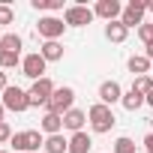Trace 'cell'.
Masks as SVG:
<instances>
[{"label": "cell", "mask_w": 153, "mask_h": 153, "mask_svg": "<svg viewBox=\"0 0 153 153\" xmlns=\"http://www.w3.org/2000/svg\"><path fill=\"white\" fill-rule=\"evenodd\" d=\"M45 153H69V141L63 135H48L45 138Z\"/></svg>", "instance_id": "2e32d148"}, {"label": "cell", "mask_w": 153, "mask_h": 153, "mask_svg": "<svg viewBox=\"0 0 153 153\" xmlns=\"http://www.w3.org/2000/svg\"><path fill=\"white\" fill-rule=\"evenodd\" d=\"M120 102H123V108H126V111H135V108H141V105L147 102V96H141L138 90H129V93H126Z\"/></svg>", "instance_id": "ffe728a7"}, {"label": "cell", "mask_w": 153, "mask_h": 153, "mask_svg": "<svg viewBox=\"0 0 153 153\" xmlns=\"http://www.w3.org/2000/svg\"><path fill=\"white\" fill-rule=\"evenodd\" d=\"M39 54H42L45 60H63V45H60V42H45V45L39 48Z\"/></svg>", "instance_id": "d6986e66"}, {"label": "cell", "mask_w": 153, "mask_h": 153, "mask_svg": "<svg viewBox=\"0 0 153 153\" xmlns=\"http://www.w3.org/2000/svg\"><path fill=\"white\" fill-rule=\"evenodd\" d=\"M84 123H87V114L78 111V108H72V111L63 114V129H72V135L75 132H84Z\"/></svg>", "instance_id": "7c38bea8"}, {"label": "cell", "mask_w": 153, "mask_h": 153, "mask_svg": "<svg viewBox=\"0 0 153 153\" xmlns=\"http://www.w3.org/2000/svg\"><path fill=\"white\" fill-rule=\"evenodd\" d=\"M150 75H153V69H150Z\"/></svg>", "instance_id": "e575fe53"}, {"label": "cell", "mask_w": 153, "mask_h": 153, "mask_svg": "<svg viewBox=\"0 0 153 153\" xmlns=\"http://www.w3.org/2000/svg\"><path fill=\"white\" fill-rule=\"evenodd\" d=\"M6 87H9V84H6V72L0 69V90H6Z\"/></svg>", "instance_id": "f1b7e54d"}, {"label": "cell", "mask_w": 153, "mask_h": 153, "mask_svg": "<svg viewBox=\"0 0 153 153\" xmlns=\"http://www.w3.org/2000/svg\"><path fill=\"white\" fill-rule=\"evenodd\" d=\"M72 102H75V90L72 87H57L54 96H51V102H48V111L63 117L66 111H72Z\"/></svg>", "instance_id": "5b68a950"}, {"label": "cell", "mask_w": 153, "mask_h": 153, "mask_svg": "<svg viewBox=\"0 0 153 153\" xmlns=\"http://www.w3.org/2000/svg\"><path fill=\"white\" fill-rule=\"evenodd\" d=\"M87 120H90V129H93L96 135H105V132H111V129H114V123H117L114 111H111L108 105H102V102L90 105V111H87Z\"/></svg>", "instance_id": "6da1fadb"}, {"label": "cell", "mask_w": 153, "mask_h": 153, "mask_svg": "<svg viewBox=\"0 0 153 153\" xmlns=\"http://www.w3.org/2000/svg\"><path fill=\"white\" fill-rule=\"evenodd\" d=\"M54 84H51V78H39V81H33V87L27 90V99H30V105H48L51 102V96H54Z\"/></svg>", "instance_id": "277c9868"}, {"label": "cell", "mask_w": 153, "mask_h": 153, "mask_svg": "<svg viewBox=\"0 0 153 153\" xmlns=\"http://www.w3.org/2000/svg\"><path fill=\"white\" fill-rule=\"evenodd\" d=\"M150 24H153V21H150Z\"/></svg>", "instance_id": "d590c367"}, {"label": "cell", "mask_w": 153, "mask_h": 153, "mask_svg": "<svg viewBox=\"0 0 153 153\" xmlns=\"http://www.w3.org/2000/svg\"><path fill=\"white\" fill-rule=\"evenodd\" d=\"M114 153H135V141L126 138V135L117 138V141H114Z\"/></svg>", "instance_id": "603a6c76"}, {"label": "cell", "mask_w": 153, "mask_h": 153, "mask_svg": "<svg viewBox=\"0 0 153 153\" xmlns=\"http://www.w3.org/2000/svg\"><path fill=\"white\" fill-rule=\"evenodd\" d=\"M144 150H147V153H153V132H147V135H144Z\"/></svg>", "instance_id": "83f0119b"}, {"label": "cell", "mask_w": 153, "mask_h": 153, "mask_svg": "<svg viewBox=\"0 0 153 153\" xmlns=\"http://www.w3.org/2000/svg\"><path fill=\"white\" fill-rule=\"evenodd\" d=\"M6 141H12V129H9V123L3 120V123H0V144H6Z\"/></svg>", "instance_id": "4316f807"}, {"label": "cell", "mask_w": 153, "mask_h": 153, "mask_svg": "<svg viewBox=\"0 0 153 153\" xmlns=\"http://www.w3.org/2000/svg\"><path fill=\"white\" fill-rule=\"evenodd\" d=\"M0 51L21 54V36H18V33H6V36H0Z\"/></svg>", "instance_id": "ac0fdd59"}, {"label": "cell", "mask_w": 153, "mask_h": 153, "mask_svg": "<svg viewBox=\"0 0 153 153\" xmlns=\"http://www.w3.org/2000/svg\"><path fill=\"white\" fill-rule=\"evenodd\" d=\"M126 33H129V27H126V24H123L120 18H117V21H108V24H105V36H108L111 42H123V39H126Z\"/></svg>", "instance_id": "5bb4252c"}, {"label": "cell", "mask_w": 153, "mask_h": 153, "mask_svg": "<svg viewBox=\"0 0 153 153\" xmlns=\"http://www.w3.org/2000/svg\"><path fill=\"white\" fill-rule=\"evenodd\" d=\"M132 90H138L141 96H150L153 93V75H138L135 84H132Z\"/></svg>", "instance_id": "44dd1931"}, {"label": "cell", "mask_w": 153, "mask_h": 153, "mask_svg": "<svg viewBox=\"0 0 153 153\" xmlns=\"http://www.w3.org/2000/svg\"><path fill=\"white\" fill-rule=\"evenodd\" d=\"M60 129H63V117L48 111V114L42 117V132H48V135H60Z\"/></svg>", "instance_id": "9a60e30c"}, {"label": "cell", "mask_w": 153, "mask_h": 153, "mask_svg": "<svg viewBox=\"0 0 153 153\" xmlns=\"http://www.w3.org/2000/svg\"><path fill=\"white\" fill-rule=\"evenodd\" d=\"M147 60H153V45H147V54H144Z\"/></svg>", "instance_id": "f546056e"}, {"label": "cell", "mask_w": 153, "mask_h": 153, "mask_svg": "<svg viewBox=\"0 0 153 153\" xmlns=\"http://www.w3.org/2000/svg\"><path fill=\"white\" fill-rule=\"evenodd\" d=\"M0 153H9V150H0Z\"/></svg>", "instance_id": "836d02e7"}, {"label": "cell", "mask_w": 153, "mask_h": 153, "mask_svg": "<svg viewBox=\"0 0 153 153\" xmlns=\"http://www.w3.org/2000/svg\"><path fill=\"white\" fill-rule=\"evenodd\" d=\"M0 102H3V108H6V111H15V114H21V111H27V108H30L27 93H24L21 87H12V84L3 90V99H0Z\"/></svg>", "instance_id": "3957f363"}, {"label": "cell", "mask_w": 153, "mask_h": 153, "mask_svg": "<svg viewBox=\"0 0 153 153\" xmlns=\"http://www.w3.org/2000/svg\"><path fill=\"white\" fill-rule=\"evenodd\" d=\"M63 21H66L69 27H84V24H90V21H93V9H87V6H81V3L66 6Z\"/></svg>", "instance_id": "ba28073f"}, {"label": "cell", "mask_w": 153, "mask_h": 153, "mask_svg": "<svg viewBox=\"0 0 153 153\" xmlns=\"http://www.w3.org/2000/svg\"><path fill=\"white\" fill-rule=\"evenodd\" d=\"M18 63H21L18 54H12V51H0V69H12V66H18Z\"/></svg>", "instance_id": "7402d4cb"}, {"label": "cell", "mask_w": 153, "mask_h": 153, "mask_svg": "<svg viewBox=\"0 0 153 153\" xmlns=\"http://www.w3.org/2000/svg\"><path fill=\"white\" fill-rule=\"evenodd\" d=\"M36 30H39V36H42L45 42H57V39L63 36V30H66V24H63L60 18H54V15H48V18H39V24H36Z\"/></svg>", "instance_id": "8992f818"}, {"label": "cell", "mask_w": 153, "mask_h": 153, "mask_svg": "<svg viewBox=\"0 0 153 153\" xmlns=\"http://www.w3.org/2000/svg\"><path fill=\"white\" fill-rule=\"evenodd\" d=\"M144 9H147V3L144 0H132V3L123 9V15H120V21L126 24V27H141V18H144Z\"/></svg>", "instance_id": "9c48e42d"}, {"label": "cell", "mask_w": 153, "mask_h": 153, "mask_svg": "<svg viewBox=\"0 0 153 153\" xmlns=\"http://www.w3.org/2000/svg\"><path fill=\"white\" fill-rule=\"evenodd\" d=\"M33 9H63V0H33Z\"/></svg>", "instance_id": "cb8c5ba5"}, {"label": "cell", "mask_w": 153, "mask_h": 153, "mask_svg": "<svg viewBox=\"0 0 153 153\" xmlns=\"http://www.w3.org/2000/svg\"><path fill=\"white\" fill-rule=\"evenodd\" d=\"M9 144H12L18 153H36L39 147H45V141H42V135H39L36 129H27V132H15Z\"/></svg>", "instance_id": "7a4b0ae2"}, {"label": "cell", "mask_w": 153, "mask_h": 153, "mask_svg": "<svg viewBox=\"0 0 153 153\" xmlns=\"http://www.w3.org/2000/svg\"><path fill=\"white\" fill-rule=\"evenodd\" d=\"M138 39H141L144 45H153V24H141V27H138Z\"/></svg>", "instance_id": "d4e9b609"}, {"label": "cell", "mask_w": 153, "mask_h": 153, "mask_svg": "<svg viewBox=\"0 0 153 153\" xmlns=\"http://www.w3.org/2000/svg\"><path fill=\"white\" fill-rule=\"evenodd\" d=\"M3 114H6V108H3V102H0V123H3Z\"/></svg>", "instance_id": "4dcf8cb0"}, {"label": "cell", "mask_w": 153, "mask_h": 153, "mask_svg": "<svg viewBox=\"0 0 153 153\" xmlns=\"http://www.w3.org/2000/svg\"><path fill=\"white\" fill-rule=\"evenodd\" d=\"M147 105H150V108H153V93H150V96H147Z\"/></svg>", "instance_id": "1f68e13d"}, {"label": "cell", "mask_w": 153, "mask_h": 153, "mask_svg": "<svg viewBox=\"0 0 153 153\" xmlns=\"http://www.w3.org/2000/svg\"><path fill=\"white\" fill-rule=\"evenodd\" d=\"M123 99V90H120V84L117 81H102V87H99V102L102 105H114V102H120Z\"/></svg>", "instance_id": "30bf717a"}, {"label": "cell", "mask_w": 153, "mask_h": 153, "mask_svg": "<svg viewBox=\"0 0 153 153\" xmlns=\"http://www.w3.org/2000/svg\"><path fill=\"white\" fill-rule=\"evenodd\" d=\"M45 57L39 54V51H33V54H27L24 60H21V72L27 75V78H33V81H39V78H45Z\"/></svg>", "instance_id": "52a82bcc"}, {"label": "cell", "mask_w": 153, "mask_h": 153, "mask_svg": "<svg viewBox=\"0 0 153 153\" xmlns=\"http://www.w3.org/2000/svg\"><path fill=\"white\" fill-rule=\"evenodd\" d=\"M147 9H150V12H153V0H150V3H147Z\"/></svg>", "instance_id": "d6a6232c"}, {"label": "cell", "mask_w": 153, "mask_h": 153, "mask_svg": "<svg viewBox=\"0 0 153 153\" xmlns=\"http://www.w3.org/2000/svg\"><path fill=\"white\" fill-rule=\"evenodd\" d=\"M90 147H93V141L87 132H75L69 138V153H90Z\"/></svg>", "instance_id": "4fadbf2b"}, {"label": "cell", "mask_w": 153, "mask_h": 153, "mask_svg": "<svg viewBox=\"0 0 153 153\" xmlns=\"http://www.w3.org/2000/svg\"><path fill=\"white\" fill-rule=\"evenodd\" d=\"M93 15H99L105 21H117V15H123V6L117 3V0H99L96 9H93Z\"/></svg>", "instance_id": "8fae6325"}, {"label": "cell", "mask_w": 153, "mask_h": 153, "mask_svg": "<svg viewBox=\"0 0 153 153\" xmlns=\"http://www.w3.org/2000/svg\"><path fill=\"white\" fill-rule=\"evenodd\" d=\"M12 21H15V12H12V6L0 3V24H12Z\"/></svg>", "instance_id": "484cf974"}, {"label": "cell", "mask_w": 153, "mask_h": 153, "mask_svg": "<svg viewBox=\"0 0 153 153\" xmlns=\"http://www.w3.org/2000/svg\"><path fill=\"white\" fill-rule=\"evenodd\" d=\"M129 72L135 75V78H138V75H147V72H150V60H147L144 54H135V57H129Z\"/></svg>", "instance_id": "e0dca14e"}]
</instances>
